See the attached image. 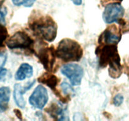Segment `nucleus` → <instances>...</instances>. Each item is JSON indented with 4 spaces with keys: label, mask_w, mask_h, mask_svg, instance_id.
I'll list each match as a JSON object with an SVG mask.
<instances>
[{
    "label": "nucleus",
    "mask_w": 129,
    "mask_h": 121,
    "mask_svg": "<svg viewBox=\"0 0 129 121\" xmlns=\"http://www.w3.org/2000/svg\"><path fill=\"white\" fill-rule=\"evenodd\" d=\"M26 2H27V0H12L13 4L17 7L22 5H24Z\"/></svg>",
    "instance_id": "nucleus-21"
},
{
    "label": "nucleus",
    "mask_w": 129,
    "mask_h": 121,
    "mask_svg": "<svg viewBox=\"0 0 129 121\" xmlns=\"http://www.w3.org/2000/svg\"><path fill=\"white\" fill-rule=\"evenodd\" d=\"M13 112H14L15 115H16V117L20 120L23 119V117H22V112H20V110H19L18 109H14L13 110Z\"/></svg>",
    "instance_id": "nucleus-23"
},
{
    "label": "nucleus",
    "mask_w": 129,
    "mask_h": 121,
    "mask_svg": "<svg viewBox=\"0 0 129 121\" xmlns=\"http://www.w3.org/2000/svg\"><path fill=\"white\" fill-rule=\"evenodd\" d=\"M124 13L125 10L120 3H111L105 7L103 13V18L105 23L111 24L114 22H118L122 18Z\"/></svg>",
    "instance_id": "nucleus-7"
},
{
    "label": "nucleus",
    "mask_w": 129,
    "mask_h": 121,
    "mask_svg": "<svg viewBox=\"0 0 129 121\" xmlns=\"http://www.w3.org/2000/svg\"><path fill=\"white\" fill-rule=\"evenodd\" d=\"M120 40V31L115 25H111L107 27L100 35L98 43L100 45H116Z\"/></svg>",
    "instance_id": "nucleus-10"
},
{
    "label": "nucleus",
    "mask_w": 129,
    "mask_h": 121,
    "mask_svg": "<svg viewBox=\"0 0 129 121\" xmlns=\"http://www.w3.org/2000/svg\"><path fill=\"white\" fill-rule=\"evenodd\" d=\"M34 53L44 69L48 72H51L54 68L56 57L54 48L53 46L43 47L38 51H34Z\"/></svg>",
    "instance_id": "nucleus-5"
},
{
    "label": "nucleus",
    "mask_w": 129,
    "mask_h": 121,
    "mask_svg": "<svg viewBox=\"0 0 129 121\" xmlns=\"http://www.w3.org/2000/svg\"><path fill=\"white\" fill-rule=\"evenodd\" d=\"M7 14V9L6 7H0V23L6 24L5 17Z\"/></svg>",
    "instance_id": "nucleus-18"
},
{
    "label": "nucleus",
    "mask_w": 129,
    "mask_h": 121,
    "mask_svg": "<svg viewBox=\"0 0 129 121\" xmlns=\"http://www.w3.org/2000/svg\"><path fill=\"white\" fill-rule=\"evenodd\" d=\"M7 74V70L3 68H0V81H4Z\"/></svg>",
    "instance_id": "nucleus-20"
},
{
    "label": "nucleus",
    "mask_w": 129,
    "mask_h": 121,
    "mask_svg": "<svg viewBox=\"0 0 129 121\" xmlns=\"http://www.w3.org/2000/svg\"><path fill=\"white\" fill-rule=\"evenodd\" d=\"M100 68L109 66V75L113 78L120 77L122 72L120 57L116 45H100L95 50Z\"/></svg>",
    "instance_id": "nucleus-1"
},
{
    "label": "nucleus",
    "mask_w": 129,
    "mask_h": 121,
    "mask_svg": "<svg viewBox=\"0 0 129 121\" xmlns=\"http://www.w3.org/2000/svg\"><path fill=\"white\" fill-rule=\"evenodd\" d=\"M84 54L80 44L72 39H64L60 41L56 50V54L64 62H76L82 59Z\"/></svg>",
    "instance_id": "nucleus-3"
},
{
    "label": "nucleus",
    "mask_w": 129,
    "mask_h": 121,
    "mask_svg": "<svg viewBox=\"0 0 129 121\" xmlns=\"http://www.w3.org/2000/svg\"><path fill=\"white\" fill-rule=\"evenodd\" d=\"M48 99L49 97L46 88L42 85H39L32 92L28 101L32 107L41 110L47 104Z\"/></svg>",
    "instance_id": "nucleus-9"
},
{
    "label": "nucleus",
    "mask_w": 129,
    "mask_h": 121,
    "mask_svg": "<svg viewBox=\"0 0 129 121\" xmlns=\"http://www.w3.org/2000/svg\"><path fill=\"white\" fill-rule=\"evenodd\" d=\"M72 2L75 5L77 6L81 5L82 3V0H72Z\"/></svg>",
    "instance_id": "nucleus-24"
},
{
    "label": "nucleus",
    "mask_w": 129,
    "mask_h": 121,
    "mask_svg": "<svg viewBox=\"0 0 129 121\" xmlns=\"http://www.w3.org/2000/svg\"><path fill=\"white\" fill-rule=\"evenodd\" d=\"M32 75H33L32 66L28 63H23L20 65L16 72L15 78L17 80L22 81L26 78L32 77Z\"/></svg>",
    "instance_id": "nucleus-13"
},
{
    "label": "nucleus",
    "mask_w": 129,
    "mask_h": 121,
    "mask_svg": "<svg viewBox=\"0 0 129 121\" xmlns=\"http://www.w3.org/2000/svg\"><path fill=\"white\" fill-rule=\"evenodd\" d=\"M61 72L66 76L73 86H78L81 84L84 76L82 67L77 64L70 63L62 66Z\"/></svg>",
    "instance_id": "nucleus-6"
},
{
    "label": "nucleus",
    "mask_w": 129,
    "mask_h": 121,
    "mask_svg": "<svg viewBox=\"0 0 129 121\" xmlns=\"http://www.w3.org/2000/svg\"><path fill=\"white\" fill-rule=\"evenodd\" d=\"M36 0H27V2L24 3L23 6L27 8H29V7H32V5H34Z\"/></svg>",
    "instance_id": "nucleus-22"
},
{
    "label": "nucleus",
    "mask_w": 129,
    "mask_h": 121,
    "mask_svg": "<svg viewBox=\"0 0 129 121\" xmlns=\"http://www.w3.org/2000/svg\"><path fill=\"white\" fill-rule=\"evenodd\" d=\"M30 29L39 39L51 42L56 39L58 27L54 20L48 15H43L30 22Z\"/></svg>",
    "instance_id": "nucleus-2"
},
{
    "label": "nucleus",
    "mask_w": 129,
    "mask_h": 121,
    "mask_svg": "<svg viewBox=\"0 0 129 121\" xmlns=\"http://www.w3.org/2000/svg\"><path fill=\"white\" fill-rule=\"evenodd\" d=\"M7 60V54L5 52H0V68H3Z\"/></svg>",
    "instance_id": "nucleus-19"
},
{
    "label": "nucleus",
    "mask_w": 129,
    "mask_h": 121,
    "mask_svg": "<svg viewBox=\"0 0 129 121\" xmlns=\"http://www.w3.org/2000/svg\"><path fill=\"white\" fill-rule=\"evenodd\" d=\"M123 0H103L101 2L102 5H105V3H107L110 2H121Z\"/></svg>",
    "instance_id": "nucleus-25"
},
{
    "label": "nucleus",
    "mask_w": 129,
    "mask_h": 121,
    "mask_svg": "<svg viewBox=\"0 0 129 121\" xmlns=\"http://www.w3.org/2000/svg\"><path fill=\"white\" fill-rule=\"evenodd\" d=\"M38 80L41 83L48 86L54 92L56 96L59 98V100L63 103H67L70 101V98L68 96H62L60 92L57 89V86L59 82V79L55 75H53L48 71L39 76Z\"/></svg>",
    "instance_id": "nucleus-8"
},
{
    "label": "nucleus",
    "mask_w": 129,
    "mask_h": 121,
    "mask_svg": "<svg viewBox=\"0 0 129 121\" xmlns=\"http://www.w3.org/2000/svg\"><path fill=\"white\" fill-rule=\"evenodd\" d=\"M24 87H22L21 84L16 83L13 88V98L15 103L20 108H24L25 107V101L23 97V95L26 93Z\"/></svg>",
    "instance_id": "nucleus-12"
},
{
    "label": "nucleus",
    "mask_w": 129,
    "mask_h": 121,
    "mask_svg": "<svg viewBox=\"0 0 129 121\" xmlns=\"http://www.w3.org/2000/svg\"><path fill=\"white\" fill-rule=\"evenodd\" d=\"M10 93V89L9 87H0V112H5L8 108Z\"/></svg>",
    "instance_id": "nucleus-14"
},
{
    "label": "nucleus",
    "mask_w": 129,
    "mask_h": 121,
    "mask_svg": "<svg viewBox=\"0 0 129 121\" xmlns=\"http://www.w3.org/2000/svg\"><path fill=\"white\" fill-rule=\"evenodd\" d=\"M61 88L63 92V93L66 96L73 95L74 93V90L73 88L68 83L63 82L61 84Z\"/></svg>",
    "instance_id": "nucleus-16"
},
{
    "label": "nucleus",
    "mask_w": 129,
    "mask_h": 121,
    "mask_svg": "<svg viewBox=\"0 0 129 121\" xmlns=\"http://www.w3.org/2000/svg\"><path fill=\"white\" fill-rule=\"evenodd\" d=\"M124 100L123 96L121 94H117L114 97L113 99V104L116 107H120L121 104L123 103Z\"/></svg>",
    "instance_id": "nucleus-17"
},
{
    "label": "nucleus",
    "mask_w": 129,
    "mask_h": 121,
    "mask_svg": "<svg viewBox=\"0 0 129 121\" xmlns=\"http://www.w3.org/2000/svg\"><path fill=\"white\" fill-rule=\"evenodd\" d=\"M8 37V31L4 25L0 23V48L4 46V42Z\"/></svg>",
    "instance_id": "nucleus-15"
},
{
    "label": "nucleus",
    "mask_w": 129,
    "mask_h": 121,
    "mask_svg": "<svg viewBox=\"0 0 129 121\" xmlns=\"http://www.w3.org/2000/svg\"><path fill=\"white\" fill-rule=\"evenodd\" d=\"M45 111L54 118H56L60 116L61 117L59 118V120H69V118L66 113L67 108H63L57 103H52L49 107L46 108Z\"/></svg>",
    "instance_id": "nucleus-11"
},
{
    "label": "nucleus",
    "mask_w": 129,
    "mask_h": 121,
    "mask_svg": "<svg viewBox=\"0 0 129 121\" xmlns=\"http://www.w3.org/2000/svg\"><path fill=\"white\" fill-rule=\"evenodd\" d=\"M6 45L12 50H28L34 53V40L23 31H18L15 33L5 41Z\"/></svg>",
    "instance_id": "nucleus-4"
}]
</instances>
